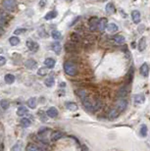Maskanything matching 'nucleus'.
<instances>
[{"label":"nucleus","mask_w":150,"mask_h":151,"mask_svg":"<svg viewBox=\"0 0 150 151\" xmlns=\"http://www.w3.org/2000/svg\"><path fill=\"white\" fill-rule=\"evenodd\" d=\"M64 71L68 76L75 77L78 74V68L73 62L67 61L64 63Z\"/></svg>","instance_id":"obj_1"},{"label":"nucleus","mask_w":150,"mask_h":151,"mask_svg":"<svg viewBox=\"0 0 150 151\" xmlns=\"http://www.w3.org/2000/svg\"><path fill=\"white\" fill-rule=\"evenodd\" d=\"M46 115L50 117V118H56L58 116V110L55 107H50L46 111Z\"/></svg>","instance_id":"obj_14"},{"label":"nucleus","mask_w":150,"mask_h":151,"mask_svg":"<svg viewBox=\"0 0 150 151\" xmlns=\"http://www.w3.org/2000/svg\"><path fill=\"white\" fill-rule=\"evenodd\" d=\"M132 78H133V70L130 69V71L128 72V74L127 75V81L128 83H130V81H132Z\"/></svg>","instance_id":"obj_39"},{"label":"nucleus","mask_w":150,"mask_h":151,"mask_svg":"<svg viewBox=\"0 0 150 151\" xmlns=\"http://www.w3.org/2000/svg\"><path fill=\"white\" fill-rule=\"evenodd\" d=\"M80 39H82V37H80L78 33H73L72 35H71V41L73 43L80 42Z\"/></svg>","instance_id":"obj_23"},{"label":"nucleus","mask_w":150,"mask_h":151,"mask_svg":"<svg viewBox=\"0 0 150 151\" xmlns=\"http://www.w3.org/2000/svg\"><path fill=\"white\" fill-rule=\"evenodd\" d=\"M26 45H27L28 48L32 52H36L37 50H39V44H37L36 42L32 41V40H27V41H26Z\"/></svg>","instance_id":"obj_10"},{"label":"nucleus","mask_w":150,"mask_h":151,"mask_svg":"<svg viewBox=\"0 0 150 151\" xmlns=\"http://www.w3.org/2000/svg\"><path fill=\"white\" fill-rule=\"evenodd\" d=\"M55 83V80H54L53 77H48L46 80L44 81V85L47 86V87H52Z\"/></svg>","instance_id":"obj_26"},{"label":"nucleus","mask_w":150,"mask_h":151,"mask_svg":"<svg viewBox=\"0 0 150 151\" xmlns=\"http://www.w3.org/2000/svg\"><path fill=\"white\" fill-rule=\"evenodd\" d=\"M63 136H64V133H62V131H52V133H51V140L56 141L58 139H61Z\"/></svg>","instance_id":"obj_15"},{"label":"nucleus","mask_w":150,"mask_h":151,"mask_svg":"<svg viewBox=\"0 0 150 151\" xmlns=\"http://www.w3.org/2000/svg\"><path fill=\"white\" fill-rule=\"evenodd\" d=\"M3 149H4V147H3V145L0 143V151H3Z\"/></svg>","instance_id":"obj_47"},{"label":"nucleus","mask_w":150,"mask_h":151,"mask_svg":"<svg viewBox=\"0 0 150 151\" xmlns=\"http://www.w3.org/2000/svg\"><path fill=\"white\" fill-rule=\"evenodd\" d=\"M28 106L32 109H34L35 106H36V98L34 97H32L28 100Z\"/></svg>","instance_id":"obj_32"},{"label":"nucleus","mask_w":150,"mask_h":151,"mask_svg":"<svg viewBox=\"0 0 150 151\" xmlns=\"http://www.w3.org/2000/svg\"><path fill=\"white\" fill-rule=\"evenodd\" d=\"M3 8L8 12H14L17 8V1L16 0H3L2 1Z\"/></svg>","instance_id":"obj_3"},{"label":"nucleus","mask_w":150,"mask_h":151,"mask_svg":"<svg viewBox=\"0 0 150 151\" xmlns=\"http://www.w3.org/2000/svg\"><path fill=\"white\" fill-rule=\"evenodd\" d=\"M51 37L55 40H59L62 38V33L59 32V30H53V32L51 33Z\"/></svg>","instance_id":"obj_34"},{"label":"nucleus","mask_w":150,"mask_h":151,"mask_svg":"<svg viewBox=\"0 0 150 151\" xmlns=\"http://www.w3.org/2000/svg\"><path fill=\"white\" fill-rule=\"evenodd\" d=\"M82 151H89V148L86 147V145H82Z\"/></svg>","instance_id":"obj_45"},{"label":"nucleus","mask_w":150,"mask_h":151,"mask_svg":"<svg viewBox=\"0 0 150 151\" xmlns=\"http://www.w3.org/2000/svg\"><path fill=\"white\" fill-rule=\"evenodd\" d=\"M105 10L108 14L112 15V14L115 12V6H114V4L112 3V2H109V3H107V5L105 7Z\"/></svg>","instance_id":"obj_25"},{"label":"nucleus","mask_w":150,"mask_h":151,"mask_svg":"<svg viewBox=\"0 0 150 151\" xmlns=\"http://www.w3.org/2000/svg\"><path fill=\"white\" fill-rule=\"evenodd\" d=\"M128 86H123L121 87L120 89L118 90L117 92V98H126L128 96Z\"/></svg>","instance_id":"obj_9"},{"label":"nucleus","mask_w":150,"mask_h":151,"mask_svg":"<svg viewBox=\"0 0 150 151\" xmlns=\"http://www.w3.org/2000/svg\"><path fill=\"white\" fill-rule=\"evenodd\" d=\"M107 22H108V20H107L106 18H102L98 21V30L100 32L105 30V28L107 27Z\"/></svg>","instance_id":"obj_16"},{"label":"nucleus","mask_w":150,"mask_h":151,"mask_svg":"<svg viewBox=\"0 0 150 151\" xmlns=\"http://www.w3.org/2000/svg\"><path fill=\"white\" fill-rule=\"evenodd\" d=\"M139 73H140V75L142 77H144V78H147V77L149 76V67H148V65H147V63H143L140 66Z\"/></svg>","instance_id":"obj_8"},{"label":"nucleus","mask_w":150,"mask_h":151,"mask_svg":"<svg viewBox=\"0 0 150 151\" xmlns=\"http://www.w3.org/2000/svg\"><path fill=\"white\" fill-rule=\"evenodd\" d=\"M28 112V110L27 107L21 106V107L18 108V110H17V115H18V116H20V117H22V116H24V115L27 114Z\"/></svg>","instance_id":"obj_27"},{"label":"nucleus","mask_w":150,"mask_h":151,"mask_svg":"<svg viewBox=\"0 0 150 151\" xmlns=\"http://www.w3.org/2000/svg\"><path fill=\"white\" fill-rule=\"evenodd\" d=\"M48 70L49 69H47V67H41V68L39 69L37 74H39V76H45V75L48 74Z\"/></svg>","instance_id":"obj_36"},{"label":"nucleus","mask_w":150,"mask_h":151,"mask_svg":"<svg viewBox=\"0 0 150 151\" xmlns=\"http://www.w3.org/2000/svg\"><path fill=\"white\" fill-rule=\"evenodd\" d=\"M6 64V58L3 56H0V67L4 66Z\"/></svg>","instance_id":"obj_43"},{"label":"nucleus","mask_w":150,"mask_h":151,"mask_svg":"<svg viewBox=\"0 0 150 151\" xmlns=\"http://www.w3.org/2000/svg\"><path fill=\"white\" fill-rule=\"evenodd\" d=\"M145 46H146V38L141 37L139 41V44H137V48L140 52H142L145 49Z\"/></svg>","instance_id":"obj_20"},{"label":"nucleus","mask_w":150,"mask_h":151,"mask_svg":"<svg viewBox=\"0 0 150 151\" xmlns=\"http://www.w3.org/2000/svg\"><path fill=\"white\" fill-rule=\"evenodd\" d=\"M27 151H47V148H44L42 145L30 143V144H28L27 146Z\"/></svg>","instance_id":"obj_7"},{"label":"nucleus","mask_w":150,"mask_h":151,"mask_svg":"<svg viewBox=\"0 0 150 151\" xmlns=\"http://www.w3.org/2000/svg\"><path fill=\"white\" fill-rule=\"evenodd\" d=\"M147 145H148L149 148H150V137L148 138V139H147Z\"/></svg>","instance_id":"obj_48"},{"label":"nucleus","mask_w":150,"mask_h":151,"mask_svg":"<svg viewBox=\"0 0 150 151\" xmlns=\"http://www.w3.org/2000/svg\"><path fill=\"white\" fill-rule=\"evenodd\" d=\"M46 2H47V0H40L39 6L40 7H45V5H46Z\"/></svg>","instance_id":"obj_44"},{"label":"nucleus","mask_w":150,"mask_h":151,"mask_svg":"<svg viewBox=\"0 0 150 151\" xmlns=\"http://www.w3.org/2000/svg\"><path fill=\"white\" fill-rule=\"evenodd\" d=\"M21 147H22V141H17L11 148V151H21Z\"/></svg>","instance_id":"obj_35"},{"label":"nucleus","mask_w":150,"mask_h":151,"mask_svg":"<svg viewBox=\"0 0 150 151\" xmlns=\"http://www.w3.org/2000/svg\"><path fill=\"white\" fill-rule=\"evenodd\" d=\"M132 21H133V23L134 24H139V22H140V13H139V11H137V10H133L132 12Z\"/></svg>","instance_id":"obj_17"},{"label":"nucleus","mask_w":150,"mask_h":151,"mask_svg":"<svg viewBox=\"0 0 150 151\" xmlns=\"http://www.w3.org/2000/svg\"><path fill=\"white\" fill-rule=\"evenodd\" d=\"M66 1H68V2H72L73 0H66Z\"/></svg>","instance_id":"obj_49"},{"label":"nucleus","mask_w":150,"mask_h":151,"mask_svg":"<svg viewBox=\"0 0 150 151\" xmlns=\"http://www.w3.org/2000/svg\"><path fill=\"white\" fill-rule=\"evenodd\" d=\"M66 107H67V109L70 110V111H77L78 110V105L74 102H67Z\"/></svg>","instance_id":"obj_29"},{"label":"nucleus","mask_w":150,"mask_h":151,"mask_svg":"<svg viewBox=\"0 0 150 151\" xmlns=\"http://www.w3.org/2000/svg\"><path fill=\"white\" fill-rule=\"evenodd\" d=\"M11 19V15L8 12L0 9V26H6Z\"/></svg>","instance_id":"obj_4"},{"label":"nucleus","mask_w":150,"mask_h":151,"mask_svg":"<svg viewBox=\"0 0 150 151\" xmlns=\"http://www.w3.org/2000/svg\"><path fill=\"white\" fill-rule=\"evenodd\" d=\"M147 133H148V128H147L146 125H141L140 127V131H139V133L142 137H145L147 135Z\"/></svg>","instance_id":"obj_31"},{"label":"nucleus","mask_w":150,"mask_h":151,"mask_svg":"<svg viewBox=\"0 0 150 151\" xmlns=\"http://www.w3.org/2000/svg\"><path fill=\"white\" fill-rule=\"evenodd\" d=\"M133 101H134V104L135 105H140V104H143L144 101H145V96L143 94H136L134 95L133 97Z\"/></svg>","instance_id":"obj_12"},{"label":"nucleus","mask_w":150,"mask_h":151,"mask_svg":"<svg viewBox=\"0 0 150 151\" xmlns=\"http://www.w3.org/2000/svg\"><path fill=\"white\" fill-rule=\"evenodd\" d=\"M77 94L80 96V98H82V97H84L85 95H87V92L85 91V90H83V89H78Z\"/></svg>","instance_id":"obj_40"},{"label":"nucleus","mask_w":150,"mask_h":151,"mask_svg":"<svg viewBox=\"0 0 150 151\" xmlns=\"http://www.w3.org/2000/svg\"><path fill=\"white\" fill-rule=\"evenodd\" d=\"M48 131H49V129H47V128H42V129H40L39 131V135H42V137H43L45 133H48Z\"/></svg>","instance_id":"obj_41"},{"label":"nucleus","mask_w":150,"mask_h":151,"mask_svg":"<svg viewBox=\"0 0 150 151\" xmlns=\"http://www.w3.org/2000/svg\"><path fill=\"white\" fill-rule=\"evenodd\" d=\"M98 18L97 17H91L89 21V28L90 30H96L97 28H98Z\"/></svg>","instance_id":"obj_6"},{"label":"nucleus","mask_w":150,"mask_h":151,"mask_svg":"<svg viewBox=\"0 0 150 151\" xmlns=\"http://www.w3.org/2000/svg\"><path fill=\"white\" fill-rule=\"evenodd\" d=\"M100 1H105V0H100Z\"/></svg>","instance_id":"obj_50"},{"label":"nucleus","mask_w":150,"mask_h":151,"mask_svg":"<svg viewBox=\"0 0 150 151\" xmlns=\"http://www.w3.org/2000/svg\"><path fill=\"white\" fill-rule=\"evenodd\" d=\"M4 81H5L6 83H8V85H11V83H13L14 81H15V76L12 75V74H7L4 77Z\"/></svg>","instance_id":"obj_24"},{"label":"nucleus","mask_w":150,"mask_h":151,"mask_svg":"<svg viewBox=\"0 0 150 151\" xmlns=\"http://www.w3.org/2000/svg\"><path fill=\"white\" fill-rule=\"evenodd\" d=\"M0 105H1L2 109L6 110V109H8L9 106H10V102H9L7 99H3V100H1V102H0Z\"/></svg>","instance_id":"obj_38"},{"label":"nucleus","mask_w":150,"mask_h":151,"mask_svg":"<svg viewBox=\"0 0 150 151\" xmlns=\"http://www.w3.org/2000/svg\"><path fill=\"white\" fill-rule=\"evenodd\" d=\"M106 30H108L110 33H116L117 30H119V28H118V26H117L116 24L111 23V24H108V25H107Z\"/></svg>","instance_id":"obj_22"},{"label":"nucleus","mask_w":150,"mask_h":151,"mask_svg":"<svg viewBox=\"0 0 150 151\" xmlns=\"http://www.w3.org/2000/svg\"><path fill=\"white\" fill-rule=\"evenodd\" d=\"M80 99H82L83 106L86 108V110H89L90 112H93V101L90 99V97L89 95H85L84 97L80 98Z\"/></svg>","instance_id":"obj_5"},{"label":"nucleus","mask_w":150,"mask_h":151,"mask_svg":"<svg viewBox=\"0 0 150 151\" xmlns=\"http://www.w3.org/2000/svg\"><path fill=\"white\" fill-rule=\"evenodd\" d=\"M9 43H10L12 46H16V45H18L19 43H20V38L17 37L16 35L11 37L10 38H9Z\"/></svg>","instance_id":"obj_30"},{"label":"nucleus","mask_w":150,"mask_h":151,"mask_svg":"<svg viewBox=\"0 0 150 151\" xmlns=\"http://www.w3.org/2000/svg\"><path fill=\"white\" fill-rule=\"evenodd\" d=\"M113 40L117 43V44H124L126 41V38L121 35H116L113 37Z\"/></svg>","instance_id":"obj_21"},{"label":"nucleus","mask_w":150,"mask_h":151,"mask_svg":"<svg viewBox=\"0 0 150 151\" xmlns=\"http://www.w3.org/2000/svg\"><path fill=\"white\" fill-rule=\"evenodd\" d=\"M51 48L57 55H59L61 53V51H62V45H61V43L59 41H55V42L52 43Z\"/></svg>","instance_id":"obj_13"},{"label":"nucleus","mask_w":150,"mask_h":151,"mask_svg":"<svg viewBox=\"0 0 150 151\" xmlns=\"http://www.w3.org/2000/svg\"><path fill=\"white\" fill-rule=\"evenodd\" d=\"M3 33H4V30L2 28V27H0V35H3Z\"/></svg>","instance_id":"obj_46"},{"label":"nucleus","mask_w":150,"mask_h":151,"mask_svg":"<svg viewBox=\"0 0 150 151\" xmlns=\"http://www.w3.org/2000/svg\"><path fill=\"white\" fill-rule=\"evenodd\" d=\"M25 66L28 70H33V69L37 67V62L33 59H28L27 61L25 62Z\"/></svg>","instance_id":"obj_11"},{"label":"nucleus","mask_w":150,"mask_h":151,"mask_svg":"<svg viewBox=\"0 0 150 151\" xmlns=\"http://www.w3.org/2000/svg\"><path fill=\"white\" fill-rule=\"evenodd\" d=\"M108 116H109V119L110 120H115L116 118H118V117L120 116V113L117 111L115 108H113V109L110 111V113H109Z\"/></svg>","instance_id":"obj_28"},{"label":"nucleus","mask_w":150,"mask_h":151,"mask_svg":"<svg viewBox=\"0 0 150 151\" xmlns=\"http://www.w3.org/2000/svg\"><path fill=\"white\" fill-rule=\"evenodd\" d=\"M44 64L48 69H52V68L55 67L56 61L53 58H46L45 59V61H44Z\"/></svg>","instance_id":"obj_19"},{"label":"nucleus","mask_w":150,"mask_h":151,"mask_svg":"<svg viewBox=\"0 0 150 151\" xmlns=\"http://www.w3.org/2000/svg\"><path fill=\"white\" fill-rule=\"evenodd\" d=\"M128 107V100L127 98H119L116 102V106H115V109L119 113H123Z\"/></svg>","instance_id":"obj_2"},{"label":"nucleus","mask_w":150,"mask_h":151,"mask_svg":"<svg viewBox=\"0 0 150 151\" xmlns=\"http://www.w3.org/2000/svg\"><path fill=\"white\" fill-rule=\"evenodd\" d=\"M21 125H22L23 127H25V128H27V127H30V125H32V122H30V119L24 118L21 120Z\"/></svg>","instance_id":"obj_37"},{"label":"nucleus","mask_w":150,"mask_h":151,"mask_svg":"<svg viewBox=\"0 0 150 151\" xmlns=\"http://www.w3.org/2000/svg\"><path fill=\"white\" fill-rule=\"evenodd\" d=\"M26 28H17V30H15V35H22V33H26Z\"/></svg>","instance_id":"obj_42"},{"label":"nucleus","mask_w":150,"mask_h":151,"mask_svg":"<svg viewBox=\"0 0 150 151\" xmlns=\"http://www.w3.org/2000/svg\"><path fill=\"white\" fill-rule=\"evenodd\" d=\"M57 17V12L56 11H49L48 13L45 15V20H52V19Z\"/></svg>","instance_id":"obj_33"},{"label":"nucleus","mask_w":150,"mask_h":151,"mask_svg":"<svg viewBox=\"0 0 150 151\" xmlns=\"http://www.w3.org/2000/svg\"><path fill=\"white\" fill-rule=\"evenodd\" d=\"M65 49L67 52L69 53H74L75 51H77V47H76V43H73V42H70V43H67L66 46H65Z\"/></svg>","instance_id":"obj_18"}]
</instances>
